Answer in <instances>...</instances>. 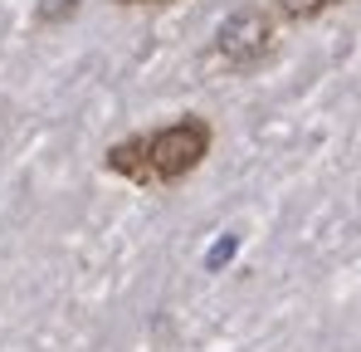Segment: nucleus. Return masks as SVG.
<instances>
[{
    "mask_svg": "<svg viewBox=\"0 0 361 352\" xmlns=\"http://www.w3.org/2000/svg\"><path fill=\"white\" fill-rule=\"evenodd\" d=\"M332 5H342V0H279L283 20H317V15L332 10Z\"/></svg>",
    "mask_w": 361,
    "mask_h": 352,
    "instance_id": "obj_4",
    "label": "nucleus"
},
{
    "mask_svg": "<svg viewBox=\"0 0 361 352\" xmlns=\"http://www.w3.org/2000/svg\"><path fill=\"white\" fill-rule=\"evenodd\" d=\"M108 172L127 176V181H152V172H147V142L142 137H127V142H118L113 152H108Z\"/></svg>",
    "mask_w": 361,
    "mask_h": 352,
    "instance_id": "obj_3",
    "label": "nucleus"
},
{
    "mask_svg": "<svg viewBox=\"0 0 361 352\" xmlns=\"http://www.w3.org/2000/svg\"><path fill=\"white\" fill-rule=\"evenodd\" d=\"M215 54L230 69H254L274 54V20L264 10H235L220 30H215Z\"/></svg>",
    "mask_w": 361,
    "mask_h": 352,
    "instance_id": "obj_2",
    "label": "nucleus"
},
{
    "mask_svg": "<svg viewBox=\"0 0 361 352\" xmlns=\"http://www.w3.org/2000/svg\"><path fill=\"white\" fill-rule=\"evenodd\" d=\"M235 250H240V235H235V230L220 235V240L210 245V254H205V269H225V264L235 259Z\"/></svg>",
    "mask_w": 361,
    "mask_h": 352,
    "instance_id": "obj_5",
    "label": "nucleus"
},
{
    "mask_svg": "<svg viewBox=\"0 0 361 352\" xmlns=\"http://www.w3.org/2000/svg\"><path fill=\"white\" fill-rule=\"evenodd\" d=\"M122 5H166V0H122Z\"/></svg>",
    "mask_w": 361,
    "mask_h": 352,
    "instance_id": "obj_6",
    "label": "nucleus"
},
{
    "mask_svg": "<svg viewBox=\"0 0 361 352\" xmlns=\"http://www.w3.org/2000/svg\"><path fill=\"white\" fill-rule=\"evenodd\" d=\"M142 142H147V172H152V181H180V176H190L205 162L210 122L205 117H180L171 127L142 137Z\"/></svg>",
    "mask_w": 361,
    "mask_h": 352,
    "instance_id": "obj_1",
    "label": "nucleus"
}]
</instances>
